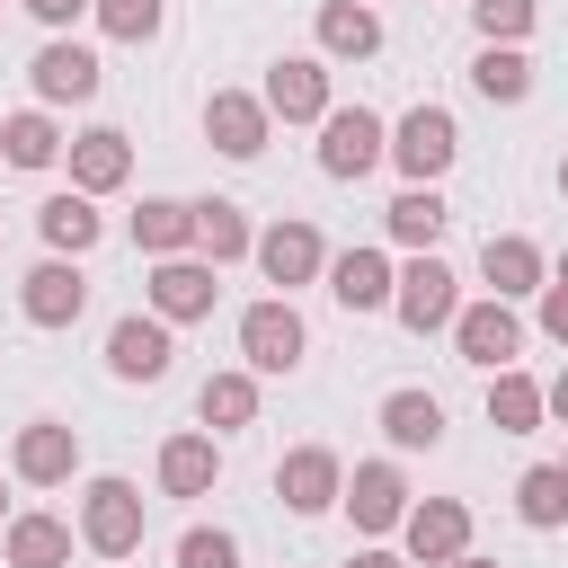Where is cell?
Returning a JSON list of instances; mask_svg holds the SVG:
<instances>
[{
    "label": "cell",
    "instance_id": "6da1fadb",
    "mask_svg": "<svg viewBox=\"0 0 568 568\" xmlns=\"http://www.w3.org/2000/svg\"><path fill=\"white\" fill-rule=\"evenodd\" d=\"M142 488L124 479V470H98L89 488H80V541L98 550V559H133L142 550Z\"/></svg>",
    "mask_w": 568,
    "mask_h": 568
},
{
    "label": "cell",
    "instance_id": "7a4b0ae2",
    "mask_svg": "<svg viewBox=\"0 0 568 568\" xmlns=\"http://www.w3.org/2000/svg\"><path fill=\"white\" fill-rule=\"evenodd\" d=\"M142 302H151L169 328H186V320H213V302H222V266H213L204 248H186V257H151V275H142Z\"/></svg>",
    "mask_w": 568,
    "mask_h": 568
},
{
    "label": "cell",
    "instance_id": "3957f363",
    "mask_svg": "<svg viewBox=\"0 0 568 568\" xmlns=\"http://www.w3.org/2000/svg\"><path fill=\"white\" fill-rule=\"evenodd\" d=\"M311 355V328H302V311H293V293H266V302H248L240 311V364L266 382V373H293Z\"/></svg>",
    "mask_w": 568,
    "mask_h": 568
},
{
    "label": "cell",
    "instance_id": "277c9868",
    "mask_svg": "<svg viewBox=\"0 0 568 568\" xmlns=\"http://www.w3.org/2000/svg\"><path fill=\"white\" fill-rule=\"evenodd\" d=\"M382 160H390V124H382L373 106H328V115H320V169H328L337 186L373 178Z\"/></svg>",
    "mask_w": 568,
    "mask_h": 568
},
{
    "label": "cell",
    "instance_id": "5b68a950",
    "mask_svg": "<svg viewBox=\"0 0 568 568\" xmlns=\"http://www.w3.org/2000/svg\"><path fill=\"white\" fill-rule=\"evenodd\" d=\"M453 160H462V124H453V106H408V115L390 124V169H399L408 186H435Z\"/></svg>",
    "mask_w": 568,
    "mask_h": 568
},
{
    "label": "cell",
    "instance_id": "8992f818",
    "mask_svg": "<svg viewBox=\"0 0 568 568\" xmlns=\"http://www.w3.org/2000/svg\"><path fill=\"white\" fill-rule=\"evenodd\" d=\"M390 311H399V328H408V337H435V328H453V311H462V284H453V266H444L435 248H417V257L399 266V293H390Z\"/></svg>",
    "mask_w": 568,
    "mask_h": 568
},
{
    "label": "cell",
    "instance_id": "52a82bcc",
    "mask_svg": "<svg viewBox=\"0 0 568 568\" xmlns=\"http://www.w3.org/2000/svg\"><path fill=\"white\" fill-rule=\"evenodd\" d=\"M453 355L479 364V373H506V364L524 355V320H515V302H497V293L462 302V311H453Z\"/></svg>",
    "mask_w": 568,
    "mask_h": 568
},
{
    "label": "cell",
    "instance_id": "ba28073f",
    "mask_svg": "<svg viewBox=\"0 0 568 568\" xmlns=\"http://www.w3.org/2000/svg\"><path fill=\"white\" fill-rule=\"evenodd\" d=\"M257 275H266L275 293L320 284V275H328V240H320V222H302V213L266 222V231H257Z\"/></svg>",
    "mask_w": 568,
    "mask_h": 568
},
{
    "label": "cell",
    "instance_id": "9c48e42d",
    "mask_svg": "<svg viewBox=\"0 0 568 568\" xmlns=\"http://www.w3.org/2000/svg\"><path fill=\"white\" fill-rule=\"evenodd\" d=\"M9 479H27V488H71V479H80V426L27 417L18 444H9Z\"/></svg>",
    "mask_w": 568,
    "mask_h": 568
},
{
    "label": "cell",
    "instance_id": "30bf717a",
    "mask_svg": "<svg viewBox=\"0 0 568 568\" xmlns=\"http://www.w3.org/2000/svg\"><path fill=\"white\" fill-rule=\"evenodd\" d=\"M18 311L36 320V328H71L80 311H89V275H80V257H36L27 275H18Z\"/></svg>",
    "mask_w": 568,
    "mask_h": 568
},
{
    "label": "cell",
    "instance_id": "8fae6325",
    "mask_svg": "<svg viewBox=\"0 0 568 568\" xmlns=\"http://www.w3.org/2000/svg\"><path fill=\"white\" fill-rule=\"evenodd\" d=\"M266 133H275V106H266L257 89H213V98H204V142H213L222 160H257Z\"/></svg>",
    "mask_w": 568,
    "mask_h": 568
},
{
    "label": "cell",
    "instance_id": "7c38bea8",
    "mask_svg": "<svg viewBox=\"0 0 568 568\" xmlns=\"http://www.w3.org/2000/svg\"><path fill=\"white\" fill-rule=\"evenodd\" d=\"M169 364H178V346H169V320L160 311H124L106 328V373L115 382H169Z\"/></svg>",
    "mask_w": 568,
    "mask_h": 568
},
{
    "label": "cell",
    "instance_id": "4fadbf2b",
    "mask_svg": "<svg viewBox=\"0 0 568 568\" xmlns=\"http://www.w3.org/2000/svg\"><path fill=\"white\" fill-rule=\"evenodd\" d=\"M275 497H284V515H328V506L346 497V462H337L328 444H293V453L275 462Z\"/></svg>",
    "mask_w": 568,
    "mask_h": 568
},
{
    "label": "cell",
    "instance_id": "5bb4252c",
    "mask_svg": "<svg viewBox=\"0 0 568 568\" xmlns=\"http://www.w3.org/2000/svg\"><path fill=\"white\" fill-rule=\"evenodd\" d=\"M337 506L355 515V532H373V541H382V532H399V524H408V506H417V497H408L399 462H355V470H346V497H337Z\"/></svg>",
    "mask_w": 568,
    "mask_h": 568
},
{
    "label": "cell",
    "instance_id": "9a60e30c",
    "mask_svg": "<svg viewBox=\"0 0 568 568\" xmlns=\"http://www.w3.org/2000/svg\"><path fill=\"white\" fill-rule=\"evenodd\" d=\"M98 80H106V71H98V53H89V44H71V36H53V44L27 62L36 106H89V98H98Z\"/></svg>",
    "mask_w": 568,
    "mask_h": 568
},
{
    "label": "cell",
    "instance_id": "2e32d148",
    "mask_svg": "<svg viewBox=\"0 0 568 568\" xmlns=\"http://www.w3.org/2000/svg\"><path fill=\"white\" fill-rule=\"evenodd\" d=\"M284 124H320L337 98H328V53H284V62H266V89H257Z\"/></svg>",
    "mask_w": 568,
    "mask_h": 568
},
{
    "label": "cell",
    "instance_id": "e0dca14e",
    "mask_svg": "<svg viewBox=\"0 0 568 568\" xmlns=\"http://www.w3.org/2000/svg\"><path fill=\"white\" fill-rule=\"evenodd\" d=\"M399 550H408L417 568L462 559V550H470V506H462V497H417L408 524H399Z\"/></svg>",
    "mask_w": 568,
    "mask_h": 568
},
{
    "label": "cell",
    "instance_id": "ac0fdd59",
    "mask_svg": "<svg viewBox=\"0 0 568 568\" xmlns=\"http://www.w3.org/2000/svg\"><path fill=\"white\" fill-rule=\"evenodd\" d=\"M399 293V266L382 248H328V302L337 311H390Z\"/></svg>",
    "mask_w": 568,
    "mask_h": 568
},
{
    "label": "cell",
    "instance_id": "d6986e66",
    "mask_svg": "<svg viewBox=\"0 0 568 568\" xmlns=\"http://www.w3.org/2000/svg\"><path fill=\"white\" fill-rule=\"evenodd\" d=\"M62 160H71V186H80V195H115V186L133 178V142H124L115 124L71 133V142H62Z\"/></svg>",
    "mask_w": 568,
    "mask_h": 568
},
{
    "label": "cell",
    "instance_id": "ffe728a7",
    "mask_svg": "<svg viewBox=\"0 0 568 568\" xmlns=\"http://www.w3.org/2000/svg\"><path fill=\"white\" fill-rule=\"evenodd\" d=\"M479 275H488V293H497V302H532V293L550 284V257H541L524 231H488V248H479Z\"/></svg>",
    "mask_w": 568,
    "mask_h": 568
},
{
    "label": "cell",
    "instance_id": "44dd1931",
    "mask_svg": "<svg viewBox=\"0 0 568 568\" xmlns=\"http://www.w3.org/2000/svg\"><path fill=\"white\" fill-rule=\"evenodd\" d=\"M311 36H320L328 62H373V53H382V18H373V0H320Z\"/></svg>",
    "mask_w": 568,
    "mask_h": 568
},
{
    "label": "cell",
    "instance_id": "7402d4cb",
    "mask_svg": "<svg viewBox=\"0 0 568 568\" xmlns=\"http://www.w3.org/2000/svg\"><path fill=\"white\" fill-rule=\"evenodd\" d=\"M36 231H44V248H53V257H89V248H98V231H106V213H98V195L62 186V195H44V204H36Z\"/></svg>",
    "mask_w": 568,
    "mask_h": 568
},
{
    "label": "cell",
    "instance_id": "603a6c76",
    "mask_svg": "<svg viewBox=\"0 0 568 568\" xmlns=\"http://www.w3.org/2000/svg\"><path fill=\"white\" fill-rule=\"evenodd\" d=\"M213 479H222V444H213V426L160 444V497H213Z\"/></svg>",
    "mask_w": 568,
    "mask_h": 568
},
{
    "label": "cell",
    "instance_id": "cb8c5ba5",
    "mask_svg": "<svg viewBox=\"0 0 568 568\" xmlns=\"http://www.w3.org/2000/svg\"><path fill=\"white\" fill-rule=\"evenodd\" d=\"M133 248L142 257H186L195 248V204L186 195H142L133 204Z\"/></svg>",
    "mask_w": 568,
    "mask_h": 568
},
{
    "label": "cell",
    "instance_id": "d4e9b609",
    "mask_svg": "<svg viewBox=\"0 0 568 568\" xmlns=\"http://www.w3.org/2000/svg\"><path fill=\"white\" fill-rule=\"evenodd\" d=\"M444 222H453V204H444L435 186H399V195L382 204V231H390V248H408V257H417V248H435V240H444Z\"/></svg>",
    "mask_w": 568,
    "mask_h": 568
},
{
    "label": "cell",
    "instance_id": "484cf974",
    "mask_svg": "<svg viewBox=\"0 0 568 568\" xmlns=\"http://www.w3.org/2000/svg\"><path fill=\"white\" fill-rule=\"evenodd\" d=\"M195 426H213V435H240V426H257V373H248V364H231V373H204V390H195Z\"/></svg>",
    "mask_w": 568,
    "mask_h": 568
},
{
    "label": "cell",
    "instance_id": "4316f807",
    "mask_svg": "<svg viewBox=\"0 0 568 568\" xmlns=\"http://www.w3.org/2000/svg\"><path fill=\"white\" fill-rule=\"evenodd\" d=\"M62 124H53V106H18V115H0V160L9 169H53L62 160Z\"/></svg>",
    "mask_w": 568,
    "mask_h": 568
},
{
    "label": "cell",
    "instance_id": "83f0119b",
    "mask_svg": "<svg viewBox=\"0 0 568 568\" xmlns=\"http://www.w3.org/2000/svg\"><path fill=\"white\" fill-rule=\"evenodd\" d=\"M382 435H390V453H435L444 444V399L435 390H390L382 399Z\"/></svg>",
    "mask_w": 568,
    "mask_h": 568
},
{
    "label": "cell",
    "instance_id": "f1b7e54d",
    "mask_svg": "<svg viewBox=\"0 0 568 568\" xmlns=\"http://www.w3.org/2000/svg\"><path fill=\"white\" fill-rule=\"evenodd\" d=\"M0 559H9V568H71V524H62V515H9Z\"/></svg>",
    "mask_w": 568,
    "mask_h": 568
},
{
    "label": "cell",
    "instance_id": "f546056e",
    "mask_svg": "<svg viewBox=\"0 0 568 568\" xmlns=\"http://www.w3.org/2000/svg\"><path fill=\"white\" fill-rule=\"evenodd\" d=\"M470 89H479L488 106H524V98H532V53H524V44H479V53H470Z\"/></svg>",
    "mask_w": 568,
    "mask_h": 568
},
{
    "label": "cell",
    "instance_id": "4dcf8cb0",
    "mask_svg": "<svg viewBox=\"0 0 568 568\" xmlns=\"http://www.w3.org/2000/svg\"><path fill=\"white\" fill-rule=\"evenodd\" d=\"M195 248H204L213 266H231V257H257V231H248V213H240L231 195H204V204H195Z\"/></svg>",
    "mask_w": 568,
    "mask_h": 568
},
{
    "label": "cell",
    "instance_id": "1f68e13d",
    "mask_svg": "<svg viewBox=\"0 0 568 568\" xmlns=\"http://www.w3.org/2000/svg\"><path fill=\"white\" fill-rule=\"evenodd\" d=\"M541 417H550V399H541V382H532V373H515V364H506V373H488V426H497V435H532Z\"/></svg>",
    "mask_w": 568,
    "mask_h": 568
},
{
    "label": "cell",
    "instance_id": "d6a6232c",
    "mask_svg": "<svg viewBox=\"0 0 568 568\" xmlns=\"http://www.w3.org/2000/svg\"><path fill=\"white\" fill-rule=\"evenodd\" d=\"M515 515H524L532 532H559V524H568V462H532V470L515 479Z\"/></svg>",
    "mask_w": 568,
    "mask_h": 568
},
{
    "label": "cell",
    "instance_id": "836d02e7",
    "mask_svg": "<svg viewBox=\"0 0 568 568\" xmlns=\"http://www.w3.org/2000/svg\"><path fill=\"white\" fill-rule=\"evenodd\" d=\"M89 18H98V27L115 36V44H151V36L169 27V0H98Z\"/></svg>",
    "mask_w": 568,
    "mask_h": 568
},
{
    "label": "cell",
    "instance_id": "e575fe53",
    "mask_svg": "<svg viewBox=\"0 0 568 568\" xmlns=\"http://www.w3.org/2000/svg\"><path fill=\"white\" fill-rule=\"evenodd\" d=\"M532 18H541V0H470L479 44H524V36H532Z\"/></svg>",
    "mask_w": 568,
    "mask_h": 568
},
{
    "label": "cell",
    "instance_id": "d590c367",
    "mask_svg": "<svg viewBox=\"0 0 568 568\" xmlns=\"http://www.w3.org/2000/svg\"><path fill=\"white\" fill-rule=\"evenodd\" d=\"M178 568H240V541L222 524H186L178 532Z\"/></svg>",
    "mask_w": 568,
    "mask_h": 568
},
{
    "label": "cell",
    "instance_id": "8d00e7d4",
    "mask_svg": "<svg viewBox=\"0 0 568 568\" xmlns=\"http://www.w3.org/2000/svg\"><path fill=\"white\" fill-rule=\"evenodd\" d=\"M532 302H541V337H550V346H568V284H541Z\"/></svg>",
    "mask_w": 568,
    "mask_h": 568
},
{
    "label": "cell",
    "instance_id": "74e56055",
    "mask_svg": "<svg viewBox=\"0 0 568 568\" xmlns=\"http://www.w3.org/2000/svg\"><path fill=\"white\" fill-rule=\"evenodd\" d=\"M89 9H98V0H27V18H36V27H53V36H62L71 18H89Z\"/></svg>",
    "mask_w": 568,
    "mask_h": 568
},
{
    "label": "cell",
    "instance_id": "f35d334b",
    "mask_svg": "<svg viewBox=\"0 0 568 568\" xmlns=\"http://www.w3.org/2000/svg\"><path fill=\"white\" fill-rule=\"evenodd\" d=\"M346 568H417V559H408V550H382V541H373V550H355Z\"/></svg>",
    "mask_w": 568,
    "mask_h": 568
},
{
    "label": "cell",
    "instance_id": "ab89813d",
    "mask_svg": "<svg viewBox=\"0 0 568 568\" xmlns=\"http://www.w3.org/2000/svg\"><path fill=\"white\" fill-rule=\"evenodd\" d=\"M541 399H550V417L568 426V373H559V382H541Z\"/></svg>",
    "mask_w": 568,
    "mask_h": 568
},
{
    "label": "cell",
    "instance_id": "60d3db41",
    "mask_svg": "<svg viewBox=\"0 0 568 568\" xmlns=\"http://www.w3.org/2000/svg\"><path fill=\"white\" fill-rule=\"evenodd\" d=\"M444 568H497V559H479V550H462V559H444Z\"/></svg>",
    "mask_w": 568,
    "mask_h": 568
},
{
    "label": "cell",
    "instance_id": "b9f144b4",
    "mask_svg": "<svg viewBox=\"0 0 568 568\" xmlns=\"http://www.w3.org/2000/svg\"><path fill=\"white\" fill-rule=\"evenodd\" d=\"M0 532H9V479H0Z\"/></svg>",
    "mask_w": 568,
    "mask_h": 568
},
{
    "label": "cell",
    "instance_id": "7bdbcfd3",
    "mask_svg": "<svg viewBox=\"0 0 568 568\" xmlns=\"http://www.w3.org/2000/svg\"><path fill=\"white\" fill-rule=\"evenodd\" d=\"M550 284H568V257H559V266H550Z\"/></svg>",
    "mask_w": 568,
    "mask_h": 568
},
{
    "label": "cell",
    "instance_id": "ee69618b",
    "mask_svg": "<svg viewBox=\"0 0 568 568\" xmlns=\"http://www.w3.org/2000/svg\"><path fill=\"white\" fill-rule=\"evenodd\" d=\"M559 195H568V151H559Z\"/></svg>",
    "mask_w": 568,
    "mask_h": 568
},
{
    "label": "cell",
    "instance_id": "f6af8a7d",
    "mask_svg": "<svg viewBox=\"0 0 568 568\" xmlns=\"http://www.w3.org/2000/svg\"><path fill=\"white\" fill-rule=\"evenodd\" d=\"M106 568H124V559H106Z\"/></svg>",
    "mask_w": 568,
    "mask_h": 568
}]
</instances>
